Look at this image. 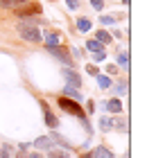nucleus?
<instances>
[{
  "label": "nucleus",
  "mask_w": 147,
  "mask_h": 158,
  "mask_svg": "<svg viewBox=\"0 0 147 158\" xmlns=\"http://www.w3.org/2000/svg\"><path fill=\"white\" fill-rule=\"evenodd\" d=\"M57 104H59V109H61V111L70 113V115H75V118H79V120H86V113H84V109H82V104L75 102V99L61 95V97L57 99Z\"/></svg>",
  "instance_id": "nucleus-1"
},
{
  "label": "nucleus",
  "mask_w": 147,
  "mask_h": 158,
  "mask_svg": "<svg viewBox=\"0 0 147 158\" xmlns=\"http://www.w3.org/2000/svg\"><path fill=\"white\" fill-rule=\"evenodd\" d=\"M18 32H20V36H23L25 41H29V43H39L41 41V32H39V27H36V25L20 23L18 25Z\"/></svg>",
  "instance_id": "nucleus-2"
},
{
  "label": "nucleus",
  "mask_w": 147,
  "mask_h": 158,
  "mask_svg": "<svg viewBox=\"0 0 147 158\" xmlns=\"http://www.w3.org/2000/svg\"><path fill=\"white\" fill-rule=\"evenodd\" d=\"M48 52H50V54H54L57 59L63 63V66H68V68L75 66V63H72V59H70V54H68V50H66L63 45H50V48H48Z\"/></svg>",
  "instance_id": "nucleus-3"
},
{
  "label": "nucleus",
  "mask_w": 147,
  "mask_h": 158,
  "mask_svg": "<svg viewBox=\"0 0 147 158\" xmlns=\"http://www.w3.org/2000/svg\"><path fill=\"white\" fill-rule=\"evenodd\" d=\"M36 14H41V5H36L29 0V5L23 2V5H18V9H16V16L20 18H29V16H36Z\"/></svg>",
  "instance_id": "nucleus-4"
},
{
  "label": "nucleus",
  "mask_w": 147,
  "mask_h": 158,
  "mask_svg": "<svg viewBox=\"0 0 147 158\" xmlns=\"http://www.w3.org/2000/svg\"><path fill=\"white\" fill-rule=\"evenodd\" d=\"M61 75H63V79H66V84L72 86V88H79V86H82V75H79L77 70H72V68L66 66V68L61 70Z\"/></svg>",
  "instance_id": "nucleus-5"
},
{
  "label": "nucleus",
  "mask_w": 147,
  "mask_h": 158,
  "mask_svg": "<svg viewBox=\"0 0 147 158\" xmlns=\"http://www.w3.org/2000/svg\"><path fill=\"white\" fill-rule=\"evenodd\" d=\"M41 106H43V118H45V124H48V129H52V131H54V129L59 127V120L54 118V113H52V111H50L48 106H45V102H41Z\"/></svg>",
  "instance_id": "nucleus-6"
},
{
  "label": "nucleus",
  "mask_w": 147,
  "mask_h": 158,
  "mask_svg": "<svg viewBox=\"0 0 147 158\" xmlns=\"http://www.w3.org/2000/svg\"><path fill=\"white\" fill-rule=\"evenodd\" d=\"M34 147H36V149H43V152H48L50 147H54V142L50 140V135H45V138H36V140H34Z\"/></svg>",
  "instance_id": "nucleus-7"
},
{
  "label": "nucleus",
  "mask_w": 147,
  "mask_h": 158,
  "mask_svg": "<svg viewBox=\"0 0 147 158\" xmlns=\"http://www.w3.org/2000/svg\"><path fill=\"white\" fill-rule=\"evenodd\" d=\"M91 156L93 158H113L111 149H106V147H95L93 152H91Z\"/></svg>",
  "instance_id": "nucleus-8"
},
{
  "label": "nucleus",
  "mask_w": 147,
  "mask_h": 158,
  "mask_svg": "<svg viewBox=\"0 0 147 158\" xmlns=\"http://www.w3.org/2000/svg\"><path fill=\"white\" fill-rule=\"evenodd\" d=\"M95 81H97V86H100V88L102 90H106V88H111V77H109V75H95Z\"/></svg>",
  "instance_id": "nucleus-9"
},
{
  "label": "nucleus",
  "mask_w": 147,
  "mask_h": 158,
  "mask_svg": "<svg viewBox=\"0 0 147 158\" xmlns=\"http://www.w3.org/2000/svg\"><path fill=\"white\" fill-rule=\"evenodd\" d=\"M106 111L109 113H120L122 111V102L120 99H106Z\"/></svg>",
  "instance_id": "nucleus-10"
},
{
  "label": "nucleus",
  "mask_w": 147,
  "mask_h": 158,
  "mask_svg": "<svg viewBox=\"0 0 147 158\" xmlns=\"http://www.w3.org/2000/svg\"><path fill=\"white\" fill-rule=\"evenodd\" d=\"M63 95L70 97V99H75V102H82V95H79V90L72 88V86H66V88H63Z\"/></svg>",
  "instance_id": "nucleus-11"
},
{
  "label": "nucleus",
  "mask_w": 147,
  "mask_h": 158,
  "mask_svg": "<svg viewBox=\"0 0 147 158\" xmlns=\"http://www.w3.org/2000/svg\"><path fill=\"white\" fill-rule=\"evenodd\" d=\"M118 68H129V52L127 50L118 52Z\"/></svg>",
  "instance_id": "nucleus-12"
},
{
  "label": "nucleus",
  "mask_w": 147,
  "mask_h": 158,
  "mask_svg": "<svg viewBox=\"0 0 147 158\" xmlns=\"http://www.w3.org/2000/svg\"><path fill=\"white\" fill-rule=\"evenodd\" d=\"M23 2H29V0H0V7L2 9H14V7H18Z\"/></svg>",
  "instance_id": "nucleus-13"
},
{
  "label": "nucleus",
  "mask_w": 147,
  "mask_h": 158,
  "mask_svg": "<svg viewBox=\"0 0 147 158\" xmlns=\"http://www.w3.org/2000/svg\"><path fill=\"white\" fill-rule=\"evenodd\" d=\"M95 41H100L102 45H106V43H111V34H109L106 30H97V34H95Z\"/></svg>",
  "instance_id": "nucleus-14"
},
{
  "label": "nucleus",
  "mask_w": 147,
  "mask_h": 158,
  "mask_svg": "<svg viewBox=\"0 0 147 158\" xmlns=\"http://www.w3.org/2000/svg\"><path fill=\"white\" fill-rule=\"evenodd\" d=\"M48 158H68V154H66V149L50 147V149H48Z\"/></svg>",
  "instance_id": "nucleus-15"
},
{
  "label": "nucleus",
  "mask_w": 147,
  "mask_h": 158,
  "mask_svg": "<svg viewBox=\"0 0 147 158\" xmlns=\"http://www.w3.org/2000/svg\"><path fill=\"white\" fill-rule=\"evenodd\" d=\"M100 129H102V131H111V129H113V118L102 115L100 118Z\"/></svg>",
  "instance_id": "nucleus-16"
},
{
  "label": "nucleus",
  "mask_w": 147,
  "mask_h": 158,
  "mask_svg": "<svg viewBox=\"0 0 147 158\" xmlns=\"http://www.w3.org/2000/svg\"><path fill=\"white\" fill-rule=\"evenodd\" d=\"M77 30L86 34L88 30H91V20H88V18H77Z\"/></svg>",
  "instance_id": "nucleus-17"
},
{
  "label": "nucleus",
  "mask_w": 147,
  "mask_h": 158,
  "mask_svg": "<svg viewBox=\"0 0 147 158\" xmlns=\"http://www.w3.org/2000/svg\"><path fill=\"white\" fill-rule=\"evenodd\" d=\"M86 48L91 50V52H100V50H104V45H102L100 41H95V39H91V41H86Z\"/></svg>",
  "instance_id": "nucleus-18"
},
{
  "label": "nucleus",
  "mask_w": 147,
  "mask_h": 158,
  "mask_svg": "<svg viewBox=\"0 0 147 158\" xmlns=\"http://www.w3.org/2000/svg\"><path fill=\"white\" fill-rule=\"evenodd\" d=\"M50 140H52V142H57L59 147L68 149V142H66V140H63V138H61V135H59V133H50Z\"/></svg>",
  "instance_id": "nucleus-19"
},
{
  "label": "nucleus",
  "mask_w": 147,
  "mask_h": 158,
  "mask_svg": "<svg viewBox=\"0 0 147 158\" xmlns=\"http://www.w3.org/2000/svg\"><path fill=\"white\" fill-rule=\"evenodd\" d=\"M45 45L50 48V45H59V34H45Z\"/></svg>",
  "instance_id": "nucleus-20"
},
{
  "label": "nucleus",
  "mask_w": 147,
  "mask_h": 158,
  "mask_svg": "<svg viewBox=\"0 0 147 158\" xmlns=\"http://www.w3.org/2000/svg\"><path fill=\"white\" fill-rule=\"evenodd\" d=\"M113 127L118 129V131H127V122H124L122 118H113Z\"/></svg>",
  "instance_id": "nucleus-21"
},
{
  "label": "nucleus",
  "mask_w": 147,
  "mask_h": 158,
  "mask_svg": "<svg viewBox=\"0 0 147 158\" xmlns=\"http://www.w3.org/2000/svg\"><path fill=\"white\" fill-rule=\"evenodd\" d=\"M93 59H95V63L104 61V59H106V52H104V50H100V52H93Z\"/></svg>",
  "instance_id": "nucleus-22"
},
{
  "label": "nucleus",
  "mask_w": 147,
  "mask_h": 158,
  "mask_svg": "<svg viewBox=\"0 0 147 158\" xmlns=\"http://www.w3.org/2000/svg\"><path fill=\"white\" fill-rule=\"evenodd\" d=\"M9 154H11V145H5L2 149H0V158H11Z\"/></svg>",
  "instance_id": "nucleus-23"
},
{
  "label": "nucleus",
  "mask_w": 147,
  "mask_h": 158,
  "mask_svg": "<svg viewBox=\"0 0 147 158\" xmlns=\"http://www.w3.org/2000/svg\"><path fill=\"white\" fill-rule=\"evenodd\" d=\"M100 23H102V25H113V23H115V18H113V16H102V18H100Z\"/></svg>",
  "instance_id": "nucleus-24"
},
{
  "label": "nucleus",
  "mask_w": 147,
  "mask_h": 158,
  "mask_svg": "<svg viewBox=\"0 0 147 158\" xmlns=\"http://www.w3.org/2000/svg\"><path fill=\"white\" fill-rule=\"evenodd\" d=\"M115 93H118V95H124V93H127V84H124V81L118 84V86H115Z\"/></svg>",
  "instance_id": "nucleus-25"
},
{
  "label": "nucleus",
  "mask_w": 147,
  "mask_h": 158,
  "mask_svg": "<svg viewBox=\"0 0 147 158\" xmlns=\"http://www.w3.org/2000/svg\"><path fill=\"white\" fill-rule=\"evenodd\" d=\"M91 5H93V9L102 11V7H104V0H91Z\"/></svg>",
  "instance_id": "nucleus-26"
},
{
  "label": "nucleus",
  "mask_w": 147,
  "mask_h": 158,
  "mask_svg": "<svg viewBox=\"0 0 147 158\" xmlns=\"http://www.w3.org/2000/svg\"><path fill=\"white\" fill-rule=\"evenodd\" d=\"M66 7H70V9H77L79 2H77V0H66Z\"/></svg>",
  "instance_id": "nucleus-27"
},
{
  "label": "nucleus",
  "mask_w": 147,
  "mask_h": 158,
  "mask_svg": "<svg viewBox=\"0 0 147 158\" xmlns=\"http://www.w3.org/2000/svg\"><path fill=\"white\" fill-rule=\"evenodd\" d=\"M86 73L95 77V75H97V66H86Z\"/></svg>",
  "instance_id": "nucleus-28"
},
{
  "label": "nucleus",
  "mask_w": 147,
  "mask_h": 158,
  "mask_svg": "<svg viewBox=\"0 0 147 158\" xmlns=\"http://www.w3.org/2000/svg\"><path fill=\"white\" fill-rule=\"evenodd\" d=\"M106 73H109V75H115V73H118V66H113V63H109V66H106Z\"/></svg>",
  "instance_id": "nucleus-29"
},
{
  "label": "nucleus",
  "mask_w": 147,
  "mask_h": 158,
  "mask_svg": "<svg viewBox=\"0 0 147 158\" xmlns=\"http://www.w3.org/2000/svg\"><path fill=\"white\" fill-rule=\"evenodd\" d=\"M27 158H43L39 152H32V154H27Z\"/></svg>",
  "instance_id": "nucleus-30"
},
{
  "label": "nucleus",
  "mask_w": 147,
  "mask_h": 158,
  "mask_svg": "<svg viewBox=\"0 0 147 158\" xmlns=\"http://www.w3.org/2000/svg\"><path fill=\"white\" fill-rule=\"evenodd\" d=\"M111 36H115V39H122V32H120V30H113V34H111Z\"/></svg>",
  "instance_id": "nucleus-31"
},
{
  "label": "nucleus",
  "mask_w": 147,
  "mask_h": 158,
  "mask_svg": "<svg viewBox=\"0 0 147 158\" xmlns=\"http://www.w3.org/2000/svg\"><path fill=\"white\" fill-rule=\"evenodd\" d=\"M14 158H27V152H20V154H16Z\"/></svg>",
  "instance_id": "nucleus-32"
},
{
  "label": "nucleus",
  "mask_w": 147,
  "mask_h": 158,
  "mask_svg": "<svg viewBox=\"0 0 147 158\" xmlns=\"http://www.w3.org/2000/svg\"><path fill=\"white\" fill-rule=\"evenodd\" d=\"M79 158H93V156H91V152H88V154H82Z\"/></svg>",
  "instance_id": "nucleus-33"
}]
</instances>
